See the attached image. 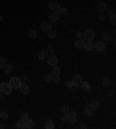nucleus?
<instances>
[{"mask_svg": "<svg viewBox=\"0 0 116 129\" xmlns=\"http://www.w3.org/2000/svg\"><path fill=\"white\" fill-rule=\"evenodd\" d=\"M83 39L84 41H93L95 39V31L92 29H86L83 33Z\"/></svg>", "mask_w": 116, "mask_h": 129, "instance_id": "f257e3e1", "label": "nucleus"}, {"mask_svg": "<svg viewBox=\"0 0 116 129\" xmlns=\"http://www.w3.org/2000/svg\"><path fill=\"white\" fill-rule=\"evenodd\" d=\"M12 87L9 85V83H1L0 84V91H1V94H6V95H9V94L12 93Z\"/></svg>", "mask_w": 116, "mask_h": 129, "instance_id": "f03ea898", "label": "nucleus"}, {"mask_svg": "<svg viewBox=\"0 0 116 129\" xmlns=\"http://www.w3.org/2000/svg\"><path fill=\"white\" fill-rule=\"evenodd\" d=\"M21 79L20 78H16V77H13V78H11V80H9V85H11V87L12 88H14V90H19V87H20L21 85Z\"/></svg>", "mask_w": 116, "mask_h": 129, "instance_id": "7ed1b4c3", "label": "nucleus"}, {"mask_svg": "<svg viewBox=\"0 0 116 129\" xmlns=\"http://www.w3.org/2000/svg\"><path fill=\"white\" fill-rule=\"evenodd\" d=\"M47 62H48L49 65L54 66V65H57V63H58V58H57L55 55H49L48 57H47Z\"/></svg>", "mask_w": 116, "mask_h": 129, "instance_id": "20e7f679", "label": "nucleus"}, {"mask_svg": "<svg viewBox=\"0 0 116 129\" xmlns=\"http://www.w3.org/2000/svg\"><path fill=\"white\" fill-rule=\"evenodd\" d=\"M19 91H20L21 94H23V95H26V94L29 93V86H28L26 83H21L20 87H19Z\"/></svg>", "mask_w": 116, "mask_h": 129, "instance_id": "39448f33", "label": "nucleus"}, {"mask_svg": "<svg viewBox=\"0 0 116 129\" xmlns=\"http://www.w3.org/2000/svg\"><path fill=\"white\" fill-rule=\"evenodd\" d=\"M81 81H83V78H81V76H79V75H75L73 78H72V84H73V86H79V85L81 84Z\"/></svg>", "mask_w": 116, "mask_h": 129, "instance_id": "423d86ee", "label": "nucleus"}, {"mask_svg": "<svg viewBox=\"0 0 116 129\" xmlns=\"http://www.w3.org/2000/svg\"><path fill=\"white\" fill-rule=\"evenodd\" d=\"M68 122H72V123H74V122H77V119H78V114H77V112H74V111H70L68 112Z\"/></svg>", "mask_w": 116, "mask_h": 129, "instance_id": "0eeeda50", "label": "nucleus"}, {"mask_svg": "<svg viewBox=\"0 0 116 129\" xmlns=\"http://www.w3.org/2000/svg\"><path fill=\"white\" fill-rule=\"evenodd\" d=\"M79 86L81 87V90L85 92V93H87V92H89L91 91V84L89 83H87V81H81V84L79 85Z\"/></svg>", "mask_w": 116, "mask_h": 129, "instance_id": "6e6552de", "label": "nucleus"}, {"mask_svg": "<svg viewBox=\"0 0 116 129\" xmlns=\"http://www.w3.org/2000/svg\"><path fill=\"white\" fill-rule=\"evenodd\" d=\"M58 19H59V14H58V12H51L50 15H49V20H50V22H57L58 21Z\"/></svg>", "mask_w": 116, "mask_h": 129, "instance_id": "1a4fd4ad", "label": "nucleus"}, {"mask_svg": "<svg viewBox=\"0 0 116 129\" xmlns=\"http://www.w3.org/2000/svg\"><path fill=\"white\" fill-rule=\"evenodd\" d=\"M89 106L92 108V111H98L99 107H100V101L99 100H92V101L89 102Z\"/></svg>", "mask_w": 116, "mask_h": 129, "instance_id": "9d476101", "label": "nucleus"}, {"mask_svg": "<svg viewBox=\"0 0 116 129\" xmlns=\"http://www.w3.org/2000/svg\"><path fill=\"white\" fill-rule=\"evenodd\" d=\"M104 48H106V45H104V43L103 42H96V43H94V49H95L96 51H103L104 50Z\"/></svg>", "mask_w": 116, "mask_h": 129, "instance_id": "9b49d317", "label": "nucleus"}, {"mask_svg": "<svg viewBox=\"0 0 116 129\" xmlns=\"http://www.w3.org/2000/svg\"><path fill=\"white\" fill-rule=\"evenodd\" d=\"M84 49L86 51H92L94 49V43L92 41H85V45H84Z\"/></svg>", "mask_w": 116, "mask_h": 129, "instance_id": "f8f14e48", "label": "nucleus"}, {"mask_svg": "<svg viewBox=\"0 0 116 129\" xmlns=\"http://www.w3.org/2000/svg\"><path fill=\"white\" fill-rule=\"evenodd\" d=\"M49 8L51 9V12H56V11H58V9L60 8V5L58 3H55V1H51L50 4H49Z\"/></svg>", "mask_w": 116, "mask_h": 129, "instance_id": "ddd939ff", "label": "nucleus"}, {"mask_svg": "<svg viewBox=\"0 0 116 129\" xmlns=\"http://www.w3.org/2000/svg\"><path fill=\"white\" fill-rule=\"evenodd\" d=\"M40 28H41L42 31H48V30L51 29V24H50V22H42L40 24Z\"/></svg>", "mask_w": 116, "mask_h": 129, "instance_id": "4468645a", "label": "nucleus"}, {"mask_svg": "<svg viewBox=\"0 0 116 129\" xmlns=\"http://www.w3.org/2000/svg\"><path fill=\"white\" fill-rule=\"evenodd\" d=\"M92 114H93L92 108H91L89 104H87V105L85 106V109H84V115H85V116H91Z\"/></svg>", "mask_w": 116, "mask_h": 129, "instance_id": "2eb2a0df", "label": "nucleus"}, {"mask_svg": "<svg viewBox=\"0 0 116 129\" xmlns=\"http://www.w3.org/2000/svg\"><path fill=\"white\" fill-rule=\"evenodd\" d=\"M84 45H85V41H84V39H78L74 43V47L78 48V49H83Z\"/></svg>", "mask_w": 116, "mask_h": 129, "instance_id": "dca6fc26", "label": "nucleus"}, {"mask_svg": "<svg viewBox=\"0 0 116 129\" xmlns=\"http://www.w3.org/2000/svg\"><path fill=\"white\" fill-rule=\"evenodd\" d=\"M44 127H45L47 129H54V128H55L54 121L50 120V119H49V120H47V121H45V123H44Z\"/></svg>", "mask_w": 116, "mask_h": 129, "instance_id": "f3484780", "label": "nucleus"}, {"mask_svg": "<svg viewBox=\"0 0 116 129\" xmlns=\"http://www.w3.org/2000/svg\"><path fill=\"white\" fill-rule=\"evenodd\" d=\"M101 83H102V86H103V87H109V84H110L109 77H102V78H101Z\"/></svg>", "mask_w": 116, "mask_h": 129, "instance_id": "a211bd4d", "label": "nucleus"}, {"mask_svg": "<svg viewBox=\"0 0 116 129\" xmlns=\"http://www.w3.org/2000/svg\"><path fill=\"white\" fill-rule=\"evenodd\" d=\"M106 9H107V5H106V3H99L98 4V11L100 13L104 12Z\"/></svg>", "mask_w": 116, "mask_h": 129, "instance_id": "6ab92c4d", "label": "nucleus"}, {"mask_svg": "<svg viewBox=\"0 0 116 129\" xmlns=\"http://www.w3.org/2000/svg\"><path fill=\"white\" fill-rule=\"evenodd\" d=\"M37 56H38V58L41 60H44V59H47V57H48L49 55L47 54V51H44V50H41L38 52V55H37Z\"/></svg>", "mask_w": 116, "mask_h": 129, "instance_id": "aec40b11", "label": "nucleus"}, {"mask_svg": "<svg viewBox=\"0 0 116 129\" xmlns=\"http://www.w3.org/2000/svg\"><path fill=\"white\" fill-rule=\"evenodd\" d=\"M26 122V124H27L28 128H34V127H36V123L34 120H31V119H28L27 121H24Z\"/></svg>", "mask_w": 116, "mask_h": 129, "instance_id": "412c9836", "label": "nucleus"}, {"mask_svg": "<svg viewBox=\"0 0 116 129\" xmlns=\"http://www.w3.org/2000/svg\"><path fill=\"white\" fill-rule=\"evenodd\" d=\"M57 12H58V14H59V16H66V15H67V9L66 8H64V7H60L59 9H58V11H57Z\"/></svg>", "mask_w": 116, "mask_h": 129, "instance_id": "4be33fe9", "label": "nucleus"}, {"mask_svg": "<svg viewBox=\"0 0 116 129\" xmlns=\"http://www.w3.org/2000/svg\"><path fill=\"white\" fill-rule=\"evenodd\" d=\"M16 128H23V129H28L27 124H26V122L22 120H20L18 123H16Z\"/></svg>", "mask_w": 116, "mask_h": 129, "instance_id": "5701e85b", "label": "nucleus"}, {"mask_svg": "<svg viewBox=\"0 0 116 129\" xmlns=\"http://www.w3.org/2000/svg\"><path fill=\"white\" fill-rule=\"evenodd\" d=\"M60 71H62V69H60L59 66H57V65H54L52 66V75H59L60 73Z\"/></svg>", "mask_w": 116, "mask_h": 129, "instance_id": "b1692460", "label": "nucleus"}, {"mask_svg": "<svg viewBox=\"0 0 116 129\" xmlns=\"http://www.w3.org/2000/svg\"><path fill=\"white\" fill-rule=\"evenodd\" d=\"M4 70H5L6 73H11L13 71V65L12 64H6V65L4 66Z\"/></svg>", "mask_w": 116, "mask_h": 129, "instance_id": "393cba45", "label": "nucleus"}, {"mask_svg": "<svg viewBox=\"0 0 116 129\" xmlns=\"http://www.w3.org/2000/svg\"><path fill=\"white\" fill-rule=\"evenodd\" d=\"M102 37H103L104 41H110V40H111V36H110V34L108 33V31H104V33L102 34Z\"/></svg>", "mask_w": 116, "mask_h": 129, "instance_id": "a878e982", "label": "nucleus"}, {"mask_svg": "<svg viewBox=\"0 0 116 129\" xmlns=\"http://www.w3.org/2000/svg\"><path fill=\"white\" fill-rule=\"evenodd\" d=\"M44 80L47 81V83L52 81V73H47V75H44Z\"/></svg>", "mask_w": 116, "mask_h": 129, "instance_id": "bb28decb", "label": "nucleus"}, {"mask_svg": "<svg viewBox=\"0 0 116 129\" xmlns=\"http://www.w3.org/2000/svg\"><path fill=\"white\" fill-rule=\"evenodd\" d=\"M28 35H29L30 39H36V37H37V31H36L35 29H33V30H30Z\"/></svg>", "mask_w": 116, "mask_h": 129, "instance_id": "cd10ccee", "label": "nucleus"}, {"mask_svg": "<svg viewBox=\"0 0 116 129\" xmlns=\"http://www.w3.org/2000/svg\"><path fill=\"white\" fill-rule=\"evenodd\" d=\"M68 112H70V107H68L67 105L62 106V113L63 114H68Z\"/></svg>", "mask_w": 116, "mask_h": 129, "instance_id": "c85d7f7f", "label": "nucleus"}, {"mask_svg": "<svg viewBox=\"0 0 116 129\" xmlns=\"http://www.w3.org/2000/svg\"><path fill=\"white\" fill-rule=\"evenodd\" d=\"M47 33H48V37H49V39H55V37H56V33H55L52 29L48 30Z\"/></svg>", "mask_w": 116, "mask_h": 129, "instance_id": "c756f323", "label": "nucleus"}, {"mask_svg": "<svg viewBox=\"0 0 116 129\" xmlns=\"http://www.w3.org/2000/svg\"><path fill=\"white\" fill-rule=\"evenodd\" d=\"M52 80H54L55 83H59V81H60L59 75H52Z\"/></svg>", "mask_w": 116, "mask_h": 129, "instance_id": "7c9ffc66", "label": "nucleus"}, {"mask_svg": "<svg viewBox=\"0 0 116 129\" xmlns=\"http://www.w3.org/2000/svg\"><path fill=\"white\" fill-rule=\"evenodd\" d=\"M20 79H21V81H22V83H26V81L28 80V76L26 75V73H22V75H21V77H20Z\"/></svg>", "mask_w": 116, "mask_h": 129, "instance_id": "2f4dec72", "label": "nucleus"}, {"mask_svg": "<svg viewBox=\"0 0 116 129\" xmlns=\"http://www.w3.org/2000/svg\"><path fill=\"white\" fill-rule=\"evenodd\" d=\"M6 65V60L4 57H0V69H4V66Z\"/></svg>", "mask_w": 116, "mask_h": 129, "instance_id": "473e14b6", "label": "nucleus"}, {"mask_svg": "<svg viewBox=\"0 0 116 129\" xmlns=\"http://www.w3.org/2000/svg\"><path fill=\"white\" fill-rule=\"evenodd\" d=\"M29 119V114L28 113H23V114L21 115V120L22 121H27Z\"/></svg>", "mask_w": 116, "mask_h": 129, "instance_id": "72a5a7b5", "label": "nucleus"}, {"mask_svg": "<svg viewBox=\"0 0 116 129\" xmlns=\"http://www.w3.org/2000/svg\"><path fill=\"white\" fill-rule=\"evenodd\" d=\"M0 117H1V120H6L8 117V114L5 113V112H0Z\"/></svg>", "mask_w": 116, "mask_h": 129, "instance_id": "f704fd0d", "label": "nucleus"}, {"mask_svg": "<svg viewBox=\"0 0 116 129\" xmlns=\"http://www.w3.org/2000/svg\"><path fill=\"white\" fill-rule=\"evenodd\" d=\"M54 52H55L54 47H49L48 50H47V54H48V55H54Z\"/></svg>", "mask_w": 116, "mask_h": 129, "instance_id": "c9c22d12", "label": "nucleus"}, {"mask_svg": "<svg viewBox=\"0 0 116 129\" xmlns=\"http://www.w3.org/2000/svg\"><path fill=\"white\" fill-rule=\"evenodd\" d=\"M68 114H63V116H62V121H64V122H68Z\"/></svg>", "mask_w": 116, "mask_h": 129, "instance_id": "e433bc0d", "label": "nucleus"}, {"mask_svg": "<svg viewBox=\"0 0 116 129\" xmlns=\"http://www.w3.org/2000/svg\"><path fill=\"white\" fill-rule=\"evenodd\" d=\"M110 21H111V23H113V24H115V22H116L115 14H111V15H110Z\"/></svg>", "mask_w": 116, "mask_h": 129, "instance_id": "4c0bfd02", "label": "nucleus"}, {"mask_svg": "<svg viewBox=\"0 0 116 129\" xmlns=\"http://www.w3.org/2000/svg\"><path fill=\"white\" fill-rule=\"evenodd\" d=\"M65 86L66 87H68V88H71V87H72V83H71V81H65Z\"/></svg>", "mask_w": 116, "mask_h": 129, "instance_id": "58836bf2", "label": "nucleus"}, {"mask_svg": "<svg viewBox=\"0 0 116 129\" xmlns=\"http://www.w3.org/2000/svg\"><path fill=\"white\" fill-rule=\"evenodd\" d=\"M107 94H108V95H113V94H114V90H107Z\"/></svg>", "mask_w": 116, "mask_h": 129, "instance_id": "ea45409f", "label": "nucleus"}, {"mask_svg": "<svg viewBox=\"0 0 116 129\" xmlns=\"http://www.w3.org/2000/svg\"><path fill=\"white\" fill-rule=\"evenodd\" d=\"M104 18H106V15H104V14H100V15H99V19H100L101 21H103Z\"/></svg>", "mask_w": 116, "mask_h": 129, "instance_id": "a19ab883", "label": "nucleus"}, {"mask_svg": "<svg viewBox=\"0 0 116 129\" xmlns=\"http://www.w3.org/2000/svg\"><path fill=\"white\" fill-rule=\"evenodd\" d=\"M79 128H83V129H86V128H88V127H87V124H84V123H81L80 126H79Z\"/></svg>", "mask_w": 116, "mask_h": 129, "instance_id": "79ce46f5", "label": "nucleus"}, {"mask_svg": "<svg viewBox=\"0 0 116 129\" xmlns=\"http://www.w3.org/2000/svg\"><path fill=\"white\" fill-rule=\"evenodd\" d=\"M77 37H78V39H83V34H81L80 31H78V33H77Z\"/></svg>", "mask_w": 116, "mask_h": 129, "instance_id": "37998d69", "label": "nucleus"}, {"mask_svg": "<svg viewBox=\"0 0 116 129\" xmlns=\"http://www.w3.org/2000/svg\"><path fill=\"white\" fill-rule=\"evenodd\" d=\"M1 20H3V16H1V15H0V22H1Z\"/></svg>", "mask_w": 116, "mask_h": 129, "instance_id": "c03bdc74", "label": "nucleus"}, {"mask_svg": "<svg viewBox=\"0 0 116 129\" xmlns=\"http://www.w3.org/2000/svg\"><path fill=\"white\" fill-rule=\"evenodd\" d=\"M0 95H1V91H0Z\"/></svg>", "mask_w": 116, "mask_h": 129, "instance_id": "a18cd8bd", "label": "nucleus"}, {"mask_svg": "<svg viewBox=\"0 0 116 129\" xmlns=\"http://www.w3.org/2000/svg\"><path fill=\"white\" fill-rule=\"evenodd\" d=\"M0 84H1V81H0Z\"/></svg>", "mask_w": 116, "mask_h": 129, "instance_id": "49530a36", "label": "nucleus"}, {"mask_svg": "<svg viewBox=\"0 0 116 129\" xmlns=\"http://www.w3.org/2000/svg\"><path fill=\"white\" fill-rule=\"evenodd\" d=\"M0 112H1V109H0Z\"/></svg>", "mask_w": 116, "mask_h": 129, "instance_id": "de8ad7c7", "label": "nucleus"}]
</instances>
